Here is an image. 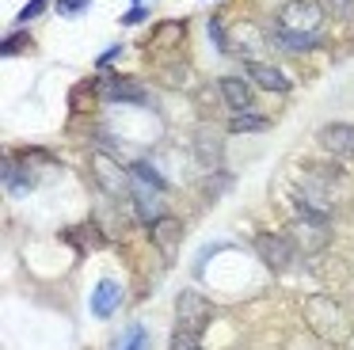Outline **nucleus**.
Segmentation results:
<instances>
[{
	"mask_svg": "<svg viewBox=\"0 0 354 350\" xmlns=\"http://www.w3.org/2000/svg\"><path fill=\"white\" fill-rule=\"evenodd\" d=\"M278 27L282 30H293V35H320L324 38V19H328V12H324L320 4H313V0H286L282 8H278Z\"/></svg>",
	"mask_w": 354,
	"mask_h": 350,
	"instance_id": "nucleus-1",
	"label": "nucleus"
},
{
	"mask_svg": "<svg viewBox=\"0 0 354 350\" xmlns=\"http://www.w3.org/2000/svg\"><path fill=\"white\" fill-rule=\"evenodd\" d=\"M209 316H214V308H209V301L202 293L183 289V293L176 297V327H179V331L202 335V327L209 324Z\"/></svg>",
	"mask_w": 354,
	"mask_h": 350,
	"instance_id": "nucleus-2",
	"label": "nucleus"
},
{
	"mask_svg": "<svg viewBox=\"0 0 354 350\" xmlns=\"http://www.w3.org/2000/svg\"><path fill=\"white\" fill-rule=\"evenodd\" d=\"M255 251L263 255V263H267L270 270H290L293 255H297V243H293V236L263 232V236H255Z\"/></svg>",
	"mask_w": 354,
	"mask_h": 350,
	"instance_id": "nucleus-3",
	"label": "nucleus"
},
{
	"mask_svg": "<svg viewBox=\"0 0 354 350\" xmlns=\"http://www.w3.org/2000/svg\"><path fill=\"white\" fill-rule=\"evenodd\" d=\"M130 194H133V213H138V221H145V225L153 228L156 221L164 217V202H160L164 190H156V187H149V183H141L130 175Z\"/></svg>",
	"mask_w": 354,
	"mask_h": 350,
	"instance_id": "nucleus-4",
	"label": "nucleus"
},
{
	"mask_svg": "<svg viewBox=\"0 0 354 350\" xmlns=\"http://www.w3.org/2000/svg\"><path fill=\"white\" fill-rule=\"evenodd\" d=\"M305 316H308V324L316 327V335H324V339H339L343 312H339L331 301H324V297H313V301L305 304Z\"/></svg>",
	"mask_w": 354,
	"mask_h": 350,
	"instance_id": "nucleus-5",
	"label": "nucleus"
},
{
	"mask_svg": "<svg viewBox=\"0 0 354 350\" xmlns=\"http://www.w3.org/2000/svg\"><path fill=\"white\" fill-rule=\"evenodd\" d=\"M263 46H267V38L259 35V27H255V23H236V27H232L229 50L236 53V57H244L248 65H252V61H259Z\"/></svg>",
	"mask_w": 354,
	"mask_h": 350,
	"instance_id": "nucleus-6",
	"label": "nucleus"
},
{
	"mask_svg": "<svg viewBox=\"0 0 354 350\" xmlns=\"http://www.w3.org/2000/svg\"><path fill=\"white\" fill-rule=\"evenodd\" d=\"M149 232H153L156 251H160V255L171 263V259L179 255V243H183V221H179V217H168V213H164V217L156 221Z\"/></svg>",
	"mask_w": 354,
	"mask_h": 350,
	"instance_id": "nucleus-7",
	"label": "nucleus"
},
{
	"mask_svg": "<svg viewBox=\"0 0 354 350\" xmlns=\"http://www.w3.org/2000/svg\"><path fill=\"white\" fill-rule=\"evenodd\" d=\"M320 149L331 156H354V126L351 122H328L320 129Z\"/></svg>",
	"mask_w": 354,
	"mask_h": 350,
	"instance_id": "nucleus-8",
	"label": "nucleus"
},
{
	"mask_svg": "<svg viewBox=\"0 0 354 350\" xmlns=\"http://www.w3.org/2000/svg\"><path fill=\"white\" fill-rule=\"evenodd\" d=\"M221 99H225V107L229 111H236V114H244V111H252V99H255V84L252 80H244V76H221Z\"/></svg>",
	"mask_w": 354,
	"mask_h": 350,
	"instance_id": "nucleus-9",
	"label": "nucleus"
},
{
	"mask_svg": "<svg viewBox=\"0 0 354 350\" xmlns=\"http://www.w3.org/2000/svg\"><path fill=\"white\" fill-rule=\"evenodd\" d=\"M118 304H122V286H118L115 278H103L100 286H95V293H92V316L95 320H111L118 312Z\"/></svg>",
	"mask_w": 354,
	"mask_h": 350,
	"instance_id": "nucleus-10",
	"label": "nucleus"
},
{
	"mask_svg": "<svg viewBox=\"0 0 354 350\" xmlns=\"http://www.w3.org/2000/svg\"><path fill=\"white\" fill-rule=\"evenodd\" d=\"M248 80L259 84L263 91H290V76H286L282 68L267 65V61H252V65H248Z\"/></svg>",
	"mask_w": 354,
	"mask_h": 350,
	"instance_id": "nucleus-11",
	"label": "nucleus"
},
{
	"mask_svg": "<svg viewBox=\"0 0 354 350\" xmlns=\"http://www.w3.org/2000/svg\"><path fill=\"white\" fill-rule=\"evenodd\" d=\"M103 95H107L111 103H149L145 88H141V84H133V80H122V76L103 84Z\"/></svg>",
	"mask_w": 354,
	"mask_h": 350,
	"instance_id": "nucleus-12",
	"label": "nucleus"
},
{
	"mask_svg": "<svg viewBox=\"0 0 354 350\" xmlns=\"http://www.w3.org/2000/svg\"><path fill=\"white\" fill-rule=\"evenodd\" d=\"M270 42H274L278 50H286V53H308V50H316V46H320V35H293V30L274 27Z\"/></svg>",
	"mask_w": 354,
	"mask_h": 350,
	"instance_id": "nucleus-13",
	"label": "nucleus"
},
{
	"mask_svg": "<svg viewBox=\"0 0 354 350\" xmlns=\"http://www.w3.org/2000/svg\"><path fill=\"white\" fill-rule=\"evenodd\" d=\"M95 175H100V183L107 190H115V194H122V190L130 187V175H122V167L107 156H95Z\"/></svg>",
	"mask_w": 354,
	"mask_h": 350,
	"instance_id": "nucleus-14",
	"label": "nucleus"
},
{
	"mask_svg": "<svg viewBox=\"0 0 354 350\" xmlns=\"http://www.w3.org/2000/svg\"><path fill=\"white\" fill-rule=\"evenodd\" d=\"M31 187H35L31 172H24V167H12V160H4V190H8L12 198H24Z\"/></svg>",
	"mask_w": 354,
	"mask_h": 350,
	"instance_id": "nucleus-15",
	"label": "nucleus"
},
{
	"mask_svg": "<svg viewBox=\"0 0 354 350\" xmlns=\"http://www.w3.org/2000/svg\"><path fill=\"white\" fill-rule=\"evenodd\" d=\"M194 152H198V160H202V164H217V160H221V145H217V129L202 126V129H198V137H194Z\"/></svg>",
	"mask_w": 354,
	"mask_h": 350,
	"instance_id": "nucleus-16",
	"label": "nucleus"
},
{
	"mask_svg": "<svg viewBox=\"0 0 354 350\" xmlns=\"http://www.w3.org/2000/svg\"><path fill=\"white\" fill-rule=\"evenodd\" d=\"M267 126L270 122L255 111H244V114H236V118H229V133H259V129H267Z\"/></svg>",
	"mask_w": 354,
	"mask_h": 350,
	"instance_id": "nucleus-17",
	"label": "nucleus"
},
{
	"mask_svg": "<svg viewBox=\"0 0 354 350\" xmlns=\"http://www.w3.org/2000/svg\"><path fill=\"white\" fill-rule=\"evenodd\" d=\"M130 175H133V179H141V183H149V187H156V190H168V179H164L149 160H138V164L130 167Z\"/></svg>",
	"mask_w": 354,
	"mask_h": 350,
	"instance_id": "nucleus-18",
	"label": "nucleus"
},
{
	"mask_svg": "<svg viewBox=\"0 0 354 350\" xmlns=\"http://www.w3.org/2000/svg\"><path fill=\"white\" fill-rule=\"evenodd\" d=\"M118 350H149V331L141 324H133L130 331L122 335V342H118Z\"/></svg>",
	"mask_w": 354,
	"mask_h": 350,
	"instance_id": "nucleus-19",
	"label": "nucleus"
},
{
	"mask_svg": "<svg viewBox=\"0 0 354 350\" xmlns=\"http://www.w3.org/2000/svg\"><path fill=\"white\" fill-rule=\"evenodd\" d=\"M171 350H202V342H198L194 331H179L176 327V335H171Z\"/></svg>",
	"mask_w": 354,
	"mask_h": 350,
	"instance_id": "nucleus-20",
	"label": "nucleus"
},
{
	"mask_svg": "<svg viewBox=\"0 0 354 350\" xmlns=\"http://www.w3.org/2000/svg\"><path fill=\"white\" fill-rule=\"evenodd\" d=\"M92 8V0H57V15H80V12H88Z\"/></svg>",
	"mask_w": 354,
	"mask_h": 350,
	"instance_id": "nucleus-21",
	"label": "nucleus"
},
{
	"mask_svg": "<svg viewBox=\"0 0 354 350\" xmlns=\"http://www.w3.org/2000/svg\"><path fill=\"white\" fill-rule=\"evenodd\" d=\"M42 12H46V0H31V4H24V12L16 15V23H31V19H39Z\"/></svg>",
	"mask_w": 354,
	"mask_h": 350,
	"instance_id": "nucleus-22",
	"label": "nucleus"
},
{
	"mask_svg": "<svg viewBox=\"0 0 354 350\" xmlns=\"http://www.w3.org/2000/svg\"><path fill=\"white\" fill-rule=\"evenodd\" d=\"M27 46V35L19 30V35H12V38H4V57H16V50H24Z\"/></svg>",
	"mask_w": 354,
	"mask_h": 350,
	"instance_id": "nucleus-23",
	"label": "nucleus"
},
{
	"mask_svg": "<svg viewBox=\"0 0 354 350\" xmlns=\"http://www.w3.org/2000/svg\"><path fill=\"white\" fill-rule=\"evenodd\" d=\"M328 8L339 15V19H351L354 15V0H328Z\"/></svg>",
	"mask_w": 354,
	"mask_h": 350,
	"instance_id": "nucleus-24",
	"label": "nucleus"
},
{
	"mask_svg": "<svg viewBox=\"0 0 354 350\" xmlns=\"http://www.w3.org/2000/svg\"><path fill=\"white\" fill-rule=\"evenodd\" d=\"M145 15H149L145 8H141V4H133L130 12L122 15V27H138V23H145Z\"/></svg>",
	"mask_w": 354,
	"mask_h": 350,
	"instance_id": "nucleus-25",
	"label": "nucleus"
},
{
	"mask_svg": "<svg viewBox=\"0 0 354 350\" xmlns=\"http://www.w3.org/2000/svg\"><path fill=\"white\" fill-rule=\"evenodd\" d=\"M118 53H122V46H107V50H103V53H100V61H95V65H100V68H107V65H111V61H115V57H118Z\"/></svg>",
	"mask_w": 354,
	"mask_h": 350,
	"instance_id": "nucleus-26",
	"label": "nucleus"
},
{
	"mask_svg": "<svg viewBox=\"0 0 354 350\" xmlns=\"http://www.w3.org/2000/svg\"><path fill=\"white\" fill-rule=\"evenodd\" d=\"M221 248H225V243H209V248H206V251H202V255H198V266H194V274H202V270H206V259L214 255V251H221Z\"/></svg>",
	"mask_w": 354,
	"mask_h": 350,
	"instance_id": "nucleus-27",
	"label": "nucleus"
},
{
	"mask_svg": "<svg viewBox=\"0 0 354 350\" xmlns=\"http://www.w3.org/2000/svg\"><path fill=\"white\" fill-rule=\"evenodd\" d=\"M133 4H141V0H133Z\"/></svg>",
	"mask_w": 354,
	"mask_h": 350,
	"instance_id": "nucleus-28",
	"label": "nucleus"
}]
</instances>
